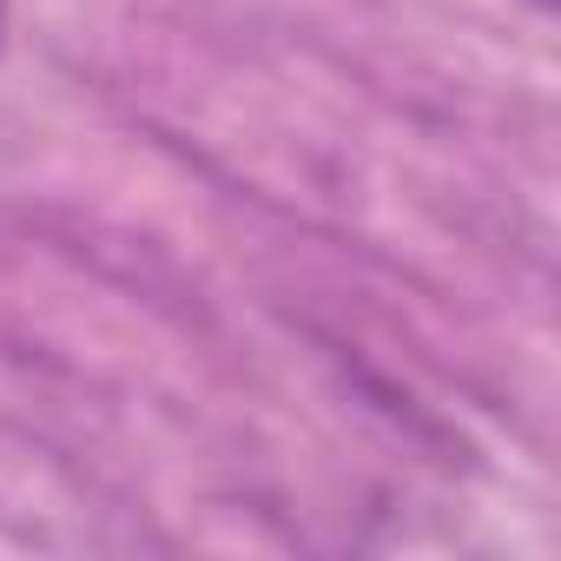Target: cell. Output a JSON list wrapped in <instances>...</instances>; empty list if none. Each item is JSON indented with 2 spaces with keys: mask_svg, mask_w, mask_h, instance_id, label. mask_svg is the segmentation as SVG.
<instances>
[{
  "mask_svg": "<svg viewBox=\"0 0 561 561\" xmlns=\"http://www.w3.org/2000/svg\"><path fill=\"white\" fill-rule=\"evenodd\" d=\"M0 34H8V0H0Z\"/></svg>",
  "mask_w": 561,
  "mask_h": 561,
  "instance_id": "6da1fadb",
  "label": "cell"
}]
</instances>
